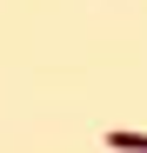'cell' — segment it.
<instances>
[{"label":"cell","instance_id":"6da1fadb","mask_svg":"<svg viewBox=\"0 0 147 153\" xmlns=\"http://www.w3.org/2000/svg\"><path fill=\"white\" fill-rule=\"evenodd\" d=\"M107 146H114V153H147V133H134V126H114V133H107Z\"/></svg>","mask_w":147,"mask_h":153}]
</instances>
